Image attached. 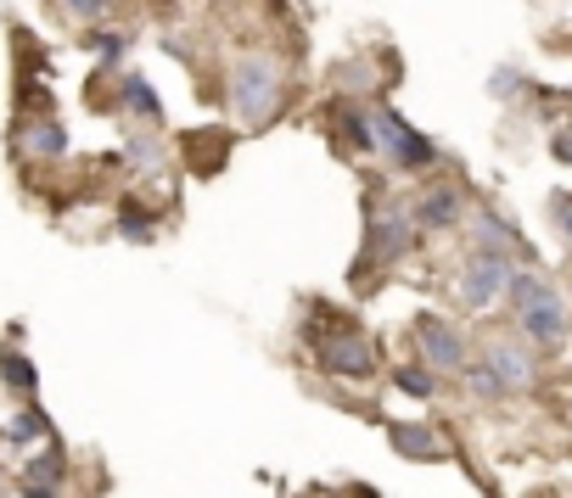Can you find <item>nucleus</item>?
<instances>
[{
    "mask_svg": "<svg viewBox=\"0 0 572 498\" xmlns=\"http://www.w3.org/2000/svg\"><path fill=\"white\" fill-rule=\"evenodd\" d=\"M505 297H511L516 325H522V336H528V341H539V347H561V341H567V331H572L567 297H561L545 275H534V269H522V264H516Z\"/></svg>",
    "mask_w": 572,
    "mask_h": 498,
    "instance_id": "1",
    "label": "nucleus"
},
{
    "mask_svg": "<svg viewBox=\"0 0 572 498\" xmlns=\"http://www.w3.org/2000/svg\"><path fill=\"white\" fill-rule=\"evenodd\" d=\"M511 269H516V258L505 253V246H471V253L460 258V275H455V297L466 309L483 314V309H494L505 297Z\"/></svg>",
    "mask_w": 572,
    "mask_h": 498,
    "instance_id": "2",
    "label": "nucleus"
},
{
    "mask_svg": "<svg viewBox=\"0 0 572 498\" xmlns=\"http://www.w3.org/2000/svg\"><path fill=\"white\" fill-rule=\"evenodd\" d=\"M309 341H314V364L325 370V375H338V381H365V375H376V364H381V354H376V341L365 336V331H354V325H343V331H309Z\"/></svg>",
    "mask_w": 572,
    "mask_h": 498,
    "instance_id": "3",
    "label": "nucleus"
},
{
    "mask_svg": "<svg viewBox=\"0 0 572 498\" xmlns=\"http://www.w3.org/2000/svg\"><path fill=\"white\" fill-rule=\"evenodd\" d=\"M415 241H421V224H415V208L404 202H388V208H376L370 213V230H365V269L370 264H399L415 253Z\"/></svg>",
    "mask_w": 572,
    "mask_h": 498,
    "instance_id": "4",
    "label": "nucleus"
},
{
    "mask_svg": "<svg viewBox=\"0 0 572 498\" xmlns=\"http://www.w3.org/2000/svg\"><path fill=\"white\" fill-rule=\"evenodd\" d=\"M370 135H376V152L393 158V174H426V169L438 163V146L426 140V135H415L393 107H381V113L370 118Z\"/></svg>",
    "mask_w": 572,
    "mask_h": 498,
    "instance_id": "5",
    "label": "nucleus"
},
{
    "mask_svg": "<svg viewBox=\"0 0 572 498\" xmlns=\"http://www.w3.org/2000/svg\"><path fill=\"white\" fill-rule=\"evenodd\" d=\"M230 102H236V118H242V124L275 118V107H281V68L270 57H248L242 68H236Z\"/></svg>",
    "mask_w": 572,
    "mask_h": 498,
    "instance_id": "6",
    "label": "nucleus"
},
{
    "mask_svg": "<svg viewBox=\"0 0 572 498\" xmlns=\"http://www.w3.org/2000/svg\"><path fill=\"white\" fill-rule=\"evenodd\" d=\"M415 341H421V364H433L438 375H460L466 370V336L449 325V320H438V314H421L415 320Z\"/></svg>",
    "mask_w": 572,
    "mask_h": 498,
    "instance_id": "7",
    "label": "nucleus"
},
{
    "mask_svg": "<svg viewBox=\"0 0 572 498\" xmlns=\"http://www.w3.org/2000/svg\"><path fill=\"white\" fill-rule=\"evenodd\" d=\"M410 208H415V224L421 230H455L466 219V196H460V185L438 179V185H426Z\"/></svg>",
    "mask_w": 572,
    "mask_h": 498,
    "instance_id": "8",
    "label": "nucleus"
},
{
    "mask_svg": "<svg viewBox=\"0 0 572 498\" xmlns=\"http://www.w3.org/2000/svg\"><path fill=\"white\" fill-rule=\"evenodd\" d=\"M483 359L500 370L505 392H528L534 375H539V364H534V354H528V341H516V336H494V341L483 347Z\"/></svg>",
    "mask_w": 572,
    "mask_h": 498,
    "instance_id": "9",
    "label": "nucleus"
},
{
    "mask_svg": "<svg viewBox=\"0 0 572 498\" xmlns=\"http://www.w3.org/2000/svg\"><path fill=\"white\" fill-rule=\"evenodd\" d=\"M388 442H393V454H404V460H415V465L449 460V442H444L433 426H404V420H393V426H388Z\"/></svg>",
    "mask_w": 572,
    "mask_h": 498,
    "instance_id": "10",
    "label": "nucleus"
},
{
    "mask_svg": "<svg viewBox=\"0 0 572 498\" xmlns=\"http://www.w3.org/2000/svg\"><path fill=\"white\" fill-rule=\"evenodd\" d=\"M471 235H477V246H505V253H516L522 246V230L511 224V219H500V213H471Z\"/></svg>",
    "mask_w": 572,
    "mask_h": 498,
    "instance_id": "11",
    "label": "nucleus"
},
{
    "mask_svg": "<svg viewBox=\"0 0 572 498\" xmlns=\"http://www.w3.org/2000/svg\"><path fill=\"white\" fill-rule=\"evenodd\" d=\"M124 113L129 118H140V124H158V95H152V84L140 79V73H124Z\"/></svg>",
    "mask_w": 572,
    "mask_h": 498,
    "instance_id": "12",
    "label": "nucleus"
},
{
    "mask_svg": "<svg viewBox=\"0 0 572 498\" xmlns=\"http://www.w3.org/2000/svg\"><path fill=\"white\" fill-rule=\"evenodd\" d=\"M23 146H28L34 158H62V152H68V129L52 124V118H39V124L23 129Z\"/></svg>",
    "mask_w": 572,
    "mask_h": 498,
    "instance_id": "13",
    "label": "nucleus"
},
{
    "mask_svg": "<svg viewBox=\"0 0 572 498\" xmlns=\"http://www.w3.org/2000/svg\"><path fill=\"white\" fill-rule=\"evenodd\" d=\"M460 381H466V392L471 397H505V381H500V370L489 364V359H466V370H460Z\"/></svg>",
    "mask_w": 572,
    "mask_h": 498,
    "instance_id": "14",
    "label": "nucleus"
},
{
    "mask_svg": "<svg viewBox=\"0 0 572 498\" xmlns=\"http://www.w3.org/2000/svg\"><path fill=\"white\" fill-rule=\"evenodd\" d=\"M393 386L404 397H421V404H426V397H438V370L433 364H399L393 370Z\"/></svg>",
    "mask_w": 572,
    "mask_h": 498,
    "instance_id": "15",
    "label": "nucleus"
},
{
    "mask_svg": "<svg viewBox=\"0 0 572 498\" xmlns=\"http://www.w3.org/2000/svg\"><path fill=\"white\" fill-rule=\"evenodd\" d=\"M0 381H7V386L23 397V404H28V397L39 392V375H34V364H28L23 354H12V347H7V354H0Z\"/></svg>",
    "mask_w": 572,
    "mask_h": 498,
    "instance_id": "16",
    "label": "nucleus"
},
{
    "mask_svg": "<svg viewBox=\"0 0 572 498\" xmlns=\"http://www.w3.org/2000/svg\"><path fill=\"white\" fill-rule=\"evenodd\" d=\"M62 476H68V460H62V448H57V442L45 448V454H34L28 471H23V482H39V487H62Z\"/></svg>",
    "mask_w": 572,
    "mask_h": 498,
    "instance_id": "17",
    "label": "nucleus"
},
{
    "mask_svg": "<svg viewBox=\"0 0 572 498\" xmlns=\"http://www.w3.org/2000/svg\"><path fill=\"white\" fill-rule=\"evenodd\" d=\"M118 235L124 241H152L158 235V213H147L140 202H124L118 208Z\"/></svg>",
    "mask_w": 572,
    "mask_h": 498,
    "instance_id": "18",
    "label": "nucleus"
},
{
    "mask_svg": "<svg viewBox=\"0 0 572 498\" xmlns=\"http://www.w3.org/2000/svg\"><path fill=\"white\" fill-rule=\"evenodd\" d=\"M84 51H95L102 62H118L129 51V34H118V28H90L84 34Z\"/></svg>",
    "mask_w": 572,
    "mask_h": 498,
    "instance_id": "19",
    "label": "nucleus"
},
{
    "mask_svg": "<svg viewBox=\"0 0 572 498\" xmlns=\"http://www.w3.org/2000/svg\"><path fill=\"white\" fill-rule=\"evenodd\" d=\"M39 437H52V420H45L39 409H23V415L7 426V442H18V448H28V442H39Z\"/></svg>",
    "mask_w": 572,
    "mask_h": 498,
    "instance_id": "20",
    "label": "nucleus"
},
{
    "mask_svg": "<svg viewBox=\"0 0 572 498\" xmlns=\"http://www.w3.org/2000/svg\"><path fill=\"white\" fill-rule=\"evenodd\" d=\"M107 7H113V0H62V12H68L73 23H95Z\"/></svg>",
    "mask_w": 572,
    "mask_h": 498,
    "instance_id": "21",
    "label": "nucleus"
},
{
    "mask_svg": "<svg viewBox=\"0 0 572 498\" xmlns=\"http://www.w3.org/2000/svg\"><path fill=\"white\" fill-rule=\"evenodd\" d=\"M550 208H556V213H550V219H556V230H561V235L572 241V196H556Z\"/></svg>",
    "mask_w": 572,
    "mask_h": 498,
    "instance_id": "22",
    "label": "nucleus"
},
{
    "mask_svg": "<svg viewBox=\"0 0 572 498\" xmlns=\"http://www.w3.org/2000/svg\"><path fill=\"white\" fill-rule=\"evenodd\" d=\"M516 84H522V79H516V73H511V68H505V73H500V79H494V95H516Z\"/></svg>",
    "mask_w": 572,
    "mask_h": 498,
    "instance_id": "23",
    "label": "nucleus"
},
{
    "mask_svg": "<svg viewBox=\"0 0 572 498\" xmlns=\"http://www.w3.org/2000/svg\"><path fill=\"white\" fill-rule=\"evenodd\" d=\"M550 146H556V158H561V163H572V135H556Z\"/></svg>",
    "mask_w": 572,
    "mask_h": 498,
    "instance_id": "24",
    "label": "nucleus"
},
{
    "mask_svg": "<svg viewBox=\"0 0 572 498\" xmlns=\"http://www.w3.org/2000/svg\"><path fill=\"white\" fill-rule=\"evenodd\" d=\"M23 498H57V487H39V482H23Z\"/></svg>",
    "mask_w": 572,
    "mask_h": 498,
    "instance_id": "25",
    "label": "nucleus"
}]
</instances>
